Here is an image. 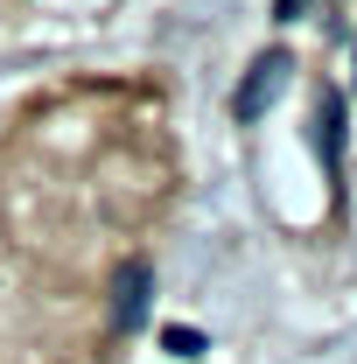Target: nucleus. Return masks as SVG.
Instances as JSON below:
<instances>
[{"instance_id":"obj_1","label":"nucleus","mask_w":357,"mask_h":364,"mask_svg":"<svg viewBox=\"0 0 357 364\" xmlns=\"http://www.w3.org/2000/svg\"><path fill=\"white\" fill-rule=\"evenodd\" d=\"M287 85V56H260L252 70H245V85H238V98H231V112H238V127H252L260 112L273 105V91Z\"/></svg>"},{"instance_id":"obj_2","label":"nucleus","mask_w":357,"mask_h":364,"mask_svg":"<svg viewBox=\"0 0 357 364\" xmlns=\"http://www.w3.org/2000/svg\"><path fill=\"white\" fill-rule=\"evenodd\" d=\"M147 316V273H127V280H119V301H112V322H119V329H134V322Z\"/></svg>"}]
</instances>
